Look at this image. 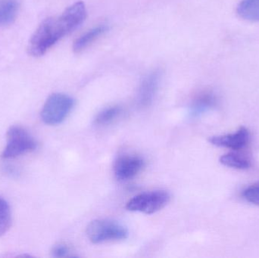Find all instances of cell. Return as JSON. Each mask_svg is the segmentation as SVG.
Wrapping results in <instances>:
<instances>
[{
	"label": "cell",
	"instance_id": "6da1fadb",
	"mask_svg": "<svg viewBox=\"0 0 259 258\" xmlns=\"http://www.w3.org/2000/svg\"><path fill=\"white\" fill-rule=\"evenodd\" d=\"M87 18L86 6L79 1L67 8L59 16L49 18L41 23L30 37L29 54L40 57L61 39L80 27Z\"/></svg>",
	"mask_w": 259,
	"mask_h": 258
},
{
	"label": "cell",
	"instance_id": "7a4b0ae2",
	"mask_svg": "<svg viewBox=\"0 0 259 258\" xmlns=\"http://www.w3.org/2000/svg\"><path fill=\"white\" fill-rule=\"evenodd\" d=\"M88 239L94 244L124 240L128 237V230L121 223L109 219L92 221L87 228Z\"/></svg>",
	"mask_w": 259,
	"mask_h": 258
},
{
	"label": "cell",
	"instance_id": "3957f363",
	"mask_svg": "<svg viewBox=\"0 0 259 258\" xmlns=\"http://www.w3.org/2000/svg\"><path fill=\"white\" fill-rule=\"evenodd\" d=\"M74 106V100L63 93L52 94L44 104L41 118L48 125H58L63 122Z\"/></svg>",
	"mask_w": 259,
	"mask_h": 258
},
{
	"label": "cell",
	"instance_id": "277c9868",
	"mask_svg": "<svg viewBox=\"0 0 259 258\" xmlns=\"http://www.w3.org/2000/svg\"><path fill=\"white\" fill-rule=\"evenodd\" d=\"M7 138V145L2 154L3 159H14L29 151H34L37 146L36 141L30 133L18 126L9 128Z\"/></svg>",
	"mask_w": 259,
	"mask_h": 258
},
{
	"label": "cell",
	"instance_id": "5b68a950",
	"mask_svg": "<svg viewBox=\"0 0 259 258\" xmlns=\"http://www.w3.org/2000/svg\"><path fill=\"white\" fill-rule=\"evenodd\" d=\"M170 198V195L166 191L144 192L131 198L126 204V209L130 212L152 215L164 209Z\"/></svg>",
	"mask_w": 259,
	"mask_h": 258
},
{
	"label": "cell",
	"instance_id": "8992f818",
	"mask_svg": "<svg viewBox=\"0 0 259 258\" xmlns=\"http://www.w3.org/2000/svg\"><path fill=\"white\" fill-rule=\"evenodd\" d=\"M145 162L140 156L126 154L118 158L114 166L115 177L121 181H127L135 177L143 169Z\"/></svg>",
	"mask_w": 259,
	"mask_h": 258
},
{
	"label": "cell",
	"instance_id": "52a82bcc",
	"mask_svg": "<svg viewBox=\"0 0 259 258\" xmlns=\"http://www.w3.org/2000/svg\"><path fill=\"white\" fill-rule=\"evenodd\" d=\"M160 82V73L154 71L149 73L142 80L137 95V104L140 107L150 106L155 98Z\"/></svg>",
	"mask_w": 259,
	"mask_h": 258
},
{
	"label": "cell",
	"instance_id": "ba28073f",
	"mask_svg": "<svg viewBox=\"0 0 259 258\" xmlns=\"http://www.w3.org/2000/svg\"><path fill=\"white\" fill-rule=\"evenodd\" d=\"M249 139V133L247 129L241 127L236 133L211 136L208 141L214 146L240 150L247 145Z\"/></svg>",
	"mask_w": 259,
	"mask_h": 258
},
{
	"label": "cell",
	"instance_id": "9c48e42d",
	"mask_svg": "<svg viewBox=\"0 0 259 258\" xmlns=\"http://www.w3.org/2000/svg\"><path fill=\"white\" fill-rule=\"evenodd\" d=\"M216 99L214 95L211 92H205L199 94L192 102L190 106V116L196 118L200 116L210 109L215 106Z\"/></svg>",
	"mask_w": 259,
	"mask_h": 258
},
{
	"label": "cell",
	"instance_id": "30bf717a",
	"mask_svg": "<svg viewBox=\"0 0 259 258\" xmlns=\"http://www.w3.org/2000/svg\"><path fill=\"white\" fill-rule=\"evenodd\" d=\"M107 26L100 25L88 30L84 34L80 36L74 41L73 49L75 53H80L91 45L93 42L98 39L105 32L107 31Z\"/></svg>",
	"mask_w": 259,
	"mask_h": 258
},
{
	"label": "cell",
	"instance_id": "8fae6325",
	"mask_svg": "<svg viewBox=\"0 0 259 258\" xmlns=\"http://www.w3.org/2000/svg\"><path fill=\"white\" fill-rule=\"evenodd\" d=\"M18 12L17 0H0V26L12 24Z\"/></svg>",
	"mask_w": 259,
	"mask_h": 258
},
{
	"label": "cell",
	"instance_id": "7c38bea8",
	"mask_svg": "<svg viewBox=\"0 0 259 258\" xmlns=\"http://www.w3.org/2000/svg\"><path fill=\"white\" fill-rule=\"evenodd\" d=\"M237 13L247 21H259V0H242L237 6Z\"/></svg>",
	"mask_w": 259,
	"mask_h": 258
},
{
	"label": "cell",
	"instance_id": "4fadbf2b",
	"mask_svg": "<svg viewBox=\"0 0 259 258\" xmlns=\"http://www.w3.org/2000/svg\"><path fill=\"white\" fill-rule=\"evenodd\" d=\"M220 163L224 166L234 169L246 170L250 167V162L247 159L235 154V153H228L223 154L219 159Z\"/></svg>",
	"mask_w": 259,
	"mask_h": 258
},
{
	"label": "cell",
	"instance_id": "5bb4252c",
	"mask_svg": "<svg viewBox=\"0 0 259 258\" xmlns=\"http://www.w3.org/2000/svg\"><path fill=\"white\" fill-rule=\"evenodd\" d=\"M121 109L119 106H112L106 108L100 112L95 118V124L97 125L105 126L113 122L119 117Z\"/></svg>",
	"mask_w": 259,
	"mask_h": 258
},
{
	"label": "cell",
	"instance_id": "9a60e30c",
	"mask_svg": "<svg viewBox=\"0 0 259 258\" xmlns=\"http://www.w3.org/2000/svg\"><path fill=\"white\" fill-rule=\"evenodd\" d=\"M12 225L10 207L4 198L0 197V236L7 233Z\"/></svg>",
	"mask_w": 259,
	"mask_h": 258
},
{
	"label": "cell",
	"instance_id": "2e32d148",
	"mask_svg": "<svg viewBox=\"0 0 259 258\" xmlns=\"http://www.w3.org/2000/svg\"><path fill=\"white\" fill-rule=\"evenodd\" d=\"M243 196L248 202L259 206V182L245 189Z\"/></svg>",
	"mask_w": 259,
	"mask_h": 258
},
{
	"label": "cell",
	"instance_id": "e0dca14e",
	"mask_svg": "<svg viewBox=\"0 0 259 258\" xmlns=\"http://www.w3.org/2000/svg\"><path fill=\"white\" fill-rule=\"evenodd\" d=\"M52 254L55 257H74L72 250L65 243H59L55 245L52 250Z\"/></svg>",
	"mask_w": 259,
	"mask_h": 258
}]
</instances>
